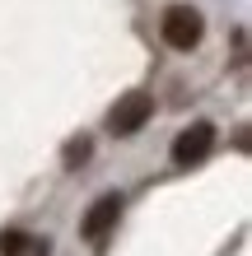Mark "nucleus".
I'll return each mask as SVG.
<instances>
[{"mask_svg":"<svg viewBox=\"0 0 252 256\" xmlns=\"http://www.w3.org/2000/svg\"><path fill=\"white\" fill-rule=\"evenodd\" d=\"M159 33H164V42L173 52H191V47H201V38H205V19H201V10H191V5H168L164 19H159Z\"/></svg>","mask_w":252,"mask_h":256,"instance_id":"nucleus-1","label":"nucleus"},{"mask_svg":"<svg viewBox=\"0 0 252 256\" xmlns=\"http://www.w3.org/2000/svg\"><path fill=\"white\" fill-rule=\"evenodd\" d=\"M150 116H154V98L136 88V94H122V98H117V108L108 112V126H112V135H136Z\"/></svg>","mask_w":252,"mask_h":256,"instance_id":"nucleus-2","label":"nucleus"},{"mask_svg":"<svg viewBox=\"0 0 252 256\" xmlns=\"http://www.w3.org/2000/svg\"><path fill=\"white\" fill-rule=\"evenodd\" d=\"M210 144H215V126L210 122H191L173 140V163H177V168H191V163H201L205 154H210Z\"/></svg>","mask_w":252,"mask_h":256,"instance_id":"nucleus-3","label":"nucleus"},{"mask_svg":"<svg viewBox=\"0 0 252 256\" xmlns=\"http://www.w3.org/2000/svg\"><path fill=\"white\" fill-rule=\"evenodd\" d=\"M117 219H122V196H103V200H94L89 214H84V224H80L84 242H103V238L117 228Z\"/></svg>","mask_w":252,"mask_h":256,"instance_id":"nucleus-4","label":"nucleus"},{"mask_svg":"<svg viewBox=\"0 0 252 256\" xmlns=\"http://www.w3.org/2000/svg\"><path fill=\"white\" fill-rule=\"evenodd\" d=\"M28 252H33L28 233H0V256H28Z\"/></svg>","mask_w":252,"mask_h":256,"instance_id":"nucleus-5","label":"nucleus"},{"mask_svg":"<svg viewBox=\"0 0 252 256\" xmlns=\"http://www.w3.org/2000/svg\"><path fill=\"white\" fill-rule=\"evenodd\" d=\"M84 158H89V140H70L66 144V168H80Z\"/></svg>","mask_w":252,"mask_h":256,"instance_id":"nucleus-6","label":"nucleus"}]
</instances>
